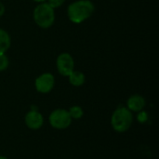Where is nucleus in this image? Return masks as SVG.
Listing matches in <instances>:
<instances>
[{
	"mask_svg": "<svg viewBox=\"0 0 159 159\" xmlns=\"http://www.w3.org/2000/svg\"><path fill=\"white\" fill-rule=\"evenodd\" d=\"M11 45L10 35L7 31L0 28V53H5Z\"/></svg>",
	"mask_w": 159,
	"mask_h": 159,
	"instance_id": "obj_10",
	"label": "nucleus"
},
{
	"mask_svg": "<svg viewBox=\"0 0 159 159\" xmlns=\"http://www.w3.org/2000/svg\"><path fill=\"white\" fill-rule=\"evenodd\" d=\"M65 2V0H48V4L52 7V8H58L61 6L63 5V3Z\"/></svg>",
	"mask_w": 159,
	"mask_h": 159,
	"instance_id": "obj_13",
	"label": "nucleus"
},
{
	"mask_svg": "<svg viewBox=\"0 0 159 159\" xmlns=\"http://www.w3.org/2000/svg\"><path fill=\"white\" fill-rule=\"evenodd\" d=\"M95 10L94 4L89 0H77L68 6L67 15L74 23H81L90 18Z\"/></svg>",
	"mask_w": 159,
	"mask_h": 159,
	"instance_id": "obj_1",
	"label": "nucleus"
},
{
	"mask_svg": "<svg viewBox=\"0 0 159 159\" xmlns=\"http://www.w3.org/2000/svg\"><path fill=\"white\" fill-rule=\"evenodd\" d=\"M5 13V6L4 4L0 1V17H2Z\"/></svg>",
	"mask_w": 159,
	"mask_h": 159,
	"instance_id": "obj_15",
	"label": "nucleus"
},
{
	"mask_svg": "<svg viewBox=\"0 0 159 159\" xmlns=\"http://www.w3.org/2000/svg\"><path fill=\"white\" fill-rule=\"evenodd\" d=\"M69 114H70V116L72 119H80L83 115H84V112H83V109L78 106V105H74L72 106L70 109H69Z\"/></svg>",
	"mask_w": 159,
	"mask_h": 159,
	"instance_id": "obj_11",
	"label": "nucleus"
},
{
	"mask_svg": "<svg viewBox=\"0 0 159 159\" xmlns=\"http://www.w3.org/2000/svg\"><path fill=\"white\" fill-rule=\"evenodd\" d=\"M69 82L71 85L75 86V87H80L82 86L85 81H86V76L85 75L80 72V71H73L70 75H69Z\"/></svg>",
	"mask_w": 159,
	"mask_h": 159,
	"instance_id": "obj_9",
	"label": "nucleus"
},
{
	"mask_svg": "<svg viewBox=\"0 0 159 159\" xmlns=\"http://www.w3.org/2000/svg\"><path fill=\"white\" fill-rule=\"evenodd\" d=\"M0 159H8L7 157H4V156H0Z\"/></svg>",
	"mask_w": 159,
	"mask_h": 159,
	"instance_id": "obj_17",
	"label": "nucleus"
},
{
	"mask_svg": "<svg viewBox=\"0 0 159 159\" xmlns=\"http://www.w3.org/2000/svg\"><path fill=\"white\" fill-rule=\"evenodd\" d=\"M48 121L52 128L56 129H64L71 125L72 118L67 110L60 108L51 112L48 117Z\"/></svg>",
	"mask_w": 159,
	"mask_h": 159,
	"instance_id": "obj_4",
	"label": "nucleus"
},
{
	"mask_svg": "<svg viewBox=\"0 0 159 159\" xmlns=\"http://www.w3.org/2000/svg\"><path fill=\"white\" fill-rule=\"evenodd\" d=\"M35 89L38 92L46 94L50 92L55 86L54 75L50 73H44L40 75L34 82Z\"/></svg>",
	"mask_w": 159,
	"mask_h": 159,
	"instance_id": "obj_6",
	"label": "nucleus"
},
{
	"mask_svg": "<svg viewBox=\"0 0 159 159\" xmlns=\"http://www.w3.org/2000/svg\"><path fill=\"white\" fill-rule=\"evenodd\" d=\"M146 105L145 99L138 94L130 96L127 101V108L131 112H141Z\"/></svg>",
	"mask_w": 159,
	"mask_h": 159,
	"instance_id": "obj_8",
	"label": "nucleus"
},
{
	"mask_svg": "<svg viewBox=\"0 0 159 159\" xmlns=\"http://www.w3.org/2000/svg\"><path fill=\"white\" fill-rule=\"evenodd\" d=\"M24 121H25V125L30 129L36 130V129H39L43 126L44 117L36 110H31L30 112L26 114Z\"/></svg>",
	"mask_w": 159,
	"mask_h": 159,
	"instance_id": "obj_7",
	"label": "nucleus"
},
{
	"mask_svg": "<svg viewBox=\"0 0 159 159\" xmlns=\"http://www.w3.org/2000/svg\"><path fill=\"white\" fill-rule=\"evenodd\" d=\"M34 22L43 29L51 27L55 21V11L47 2L40 3L34 10Z\"/></svg>",
	"mask_w": 159,
	"mask_h": 159,
	"instance_id": "obj_3",
	"label": "nucleus"
},
{
	"mask_svg": "<svg viewBox=\"0 0 159 159\" xmlns=\"http://www.w3.org/2000/svg\"><path fill=\"white\" fill-rule=\"evenodd\" d=\"M56 65H57L58 72L60 73V75L63 76H69V75L75 69L74 59L67 52H63L58 56L56 61Z\"/></svg>",
	"mask_w": 159,
	"mask_h": 159,
	"instance_id": "obj_5",
	"label": "nucleus"
},
{
	"mask_svg": "<svg viewBox=\"0 0 159 159\" xmlns=\"http://www.w3.org/2000/svg\"><path fill=\"white\" fill-rule=\"evenodd\" d=\"M133 123V115L127 107H118L112 115L111 125L115 131L123 133L129 129Z\"/></svg>",
	"mask_w": 159,
	"mask_h": 159,
	"instance_id": "obj_2",
	"label": "nucleus"
},
{
	"mask_svg": "<svg viewBox=\"0 0 159 159\" xmlns=\"http://www.w3.org/2000/svg\"><path fill=\"white\" fill-rule=\"evenodd\" d=\"M9 65V60L5 53H0V72L7 69Z\"/></svg>",
	"mask_w": 159,
	"mask_h": 159,
	"instance_id": "obj_12",
	"label": "nucleus"
},
{
	"mask_svg": "<svg viewBox=\"0 0 159 159\" xmlns=\"http://www.w3.org/2000/svg\"><path fill=\"white\" fill-rule=\"evenodd\" d=\"M34 2H37V3H39V4H40V3H44V2H46L47 0H34Z\"/></svg>",
	"mask_w": 159,
	"mask_h": 159,
	"instance_id": "obj_16",
	"label": "nucleus"
},
{
	"mask_svg": "<svg viewBox=\"0 0 159 159\" xmlns=\"http://www.w3.org/2000/svg\"><path fill=\"white\" fill-rule=\"evenodd\" d=\"M139 116H138V120L141 122V123H144L146 122L147 118H148V116H147V113L144 112V111H141L139 112Z\"/></svg>",
	"mask_w": 159,
	"mask_h": 159,
	"instance_id": "obj_14",
	"label": "nucleus"
}]
</instances>
